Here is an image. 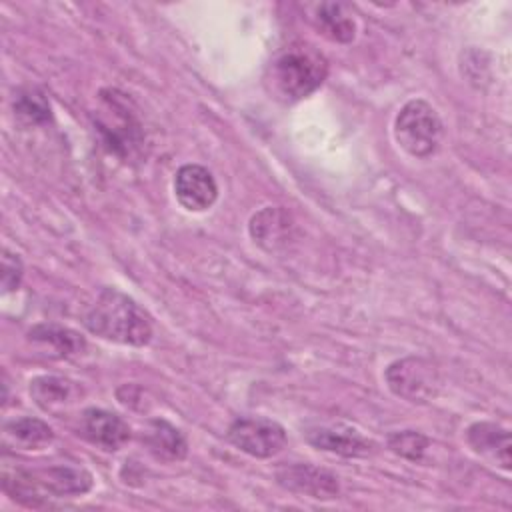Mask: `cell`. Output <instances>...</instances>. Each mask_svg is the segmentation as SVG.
<instances>
[{"label":"cell","mask_w":512,"mask_h":512,"mask_svg":"<svg viewBox=\"0 0 512 512\" xmlns=\"http://www.w3.org/2000/svg\"><path fill=\"white\" fill-rule=\"evenodd\" d=\"M84 326L110 342L126 346H146L152 338L148 314L126 294L104 288L84 314Z\"/></svg>","instance_id":"obj_1"},{"label":"cell","mask_w":512,"mask_h":512,"mask_svg":"<svg viewBox=\"0 0 512 512\" xmlns=\"http://www.w3.org/2000/svg\"><path fill=\"white\" fill-rule=\"evenodd\" d=\"M328 76L326 58L308 48L292 46L280 52L266 70L270 94L282 102H296L310 96Z\"/></svg>","instance_id":"obj_2"},{"label":"cell","mask_w":512,"mask_h":512,"mask_svg":"<svg viewBox=\"0 0 512 512\" xmlns=\"http://www.w3.org/2000/svg\"><path fill=\"white\" fill-rule=\"evenodd\" d=\"M92 488V474L78 466H50L44 470H18L12 476L4 474V490L30 506H38L40 498L48 496H76Z\"/></svg>","instance_id":"obj_3"},{"label":"cell","mask_w":512,"mask_h":512,"mask_svg":"<svg viewBox=\"0 0 512 512\" xmlns=\"http://www.w3.org/2000/svg\"><path fill=\"white\" fill-rule=\"evenodd\" d=\"M394 136L400 148L410 156L428 158L440 148L444 126L438 112L426 100L414 98L396 114Z\"/></svg>","instance_id":"obj_4"},{"label":"cell","mask_w":512,"mask_h":512,"mask_svg":"<svg viewBox=\"0 0 512 512\" xmlns=\"http://www.w3.org/2000/svg\"><path fill=\"white\" fill-rule=\"evenodd\" d=\"M388 388L412 402V404H426L440 394L442 378L434 362L422 356H406L394 360L384 372Z\"/></svg>","instance_id":"obj_5"},{"label":"cell","mask_w":512,"mask_h":512,"mask_svg":"<svg viewBox=\"0 0 512 512\" xmlns=\"http://www.w3.org/2000/svg\"><path fill=\"white\" fill-rule=\"evenodd\" d=\"M230 444L254 458H272L286 446V430L268 418H236L226 432Z\"/></svg>","instance_id":"obj_6"},{"label":"cell","mask_w":512,"mask_h":512,"mask_svg":"<svg viewBox=\"0 0 512 512\" xmlns=\"http://www.w3.org/2000/svg\"><path fill=\"white\" fill-rule=\"evenodd\" d=\"M304 436L310 446L344 458H364L374 450L372 440L344 424H316L306 428Z\"/></svg>","instance_id":"obj_7"},{"label":"cell","mask_w":512,"mask_h":512,"mask_svg":"<svg viewBox=\"0 0 512 512\" xmlns=\"http://www.w3.org/2000/svg\"><path fill=\"white\" fill-rule=\"evenodd\" d=\"M174 194L188 212H204L218 198V186L212 172L200 164H184L174 176Z\"/></svg>","instance_id":"obj_8"},{"label":"cell","mask_w":512,"mask_h":512,"mask_svg":"<svg viewBox=\"0 0 512 512\" xmlns=\"http://www.w3.org/2000/svg\"><path fill=\"white\" fill-rule=\"evenodd\" d=\"M276 480L290 492L304 494L318 500H330L338 496V478L312 464H288L276 472Z\"/></svg>","instance_id":"obj_9"},{"label":"cell","mask_w":512,"mask_h":512,"mask_svg":"<svg viewBox=\"0 0 512 512\" xmlns=\"http://www.w3.org/2000/svg\"><path fill=\"white\" fill-rule=\"evenodd\" d=\"M248 232L258 246L268 252H278L294 240L296 224L288 210L280 206H264L250 218Z\"/></svg>","instance_id":"obj_10"},{"label":"cell","mask_w":512,"mask_h":512,"mask_svg":"<svg viewBox=\"0 0 512 512\" xmlns=\"http://www.w3.org/2000/svg\"><path fill=\"white\" fill-rule=\"evenodd\" d=\"M108 94L110 96H106V92H102V100L114 114L116 122L102 120L98 126H100V132H102L108 148L114 150L116 154L126 156V154H130V150L134 146H138V138H140L138 122L132 114H128L126 100L122 98L124 94H118L116 90H108Z\"/></svg>","instance_id":"obj_11"},{"label":"cell","mask_w":512,"mask_h":512,"mask_svg":"<svg viewBox=\"0 0 512 512\" xmlns=\"http://www.w3.org/2000/svg\"><path fill=\"white\" fill-rule=\"evenodd\" d=\"M82 434L98 448L114 452L130 438V426L114 412L104 408H88L80 420Z\"/></svg>","instance_id":"obj_12"},{"label":"cell","mask_w":512,"mask_h":512,"mask_svg":"<svg viewBox=\"0 0 512 512\" xmlns=\"http://www.w3.org/2000/svg\"><path fill=\"white\" fill-rule=\"evenodd\" d=\"M468 446L500 466L502 470H510V432L494 422H474L466 430Z\"/></svg>","instance_id":"obj_13"},{"label":"cell","mask_w":512,"mask_h":512,"mask_svg":"<svg viewBox=\"0 0 512 512\" xmlns=\"http://www.w3.org/2000/svg\"><path fill=\"white\" fill-rule=\"evenodd\" d=\"M142 442L148 452L162 462H180L188 454V442L184 434L176 426L160 418L148 422L142 434Z\"/></svg>","instance_id":"obj_14"},{"label":"cell","mask_w":512,"mask_h":512,"mask_svg":"<svg viewBox=\"0 0 512 512\" xmlns=\"http://www.w3.org/2000/svg\"><path fill=\"white\" fill-rule=\"evenodd\" d=\"M312 22L316 30L332 42L348 44L356 36V22L342 2H320L314 8Z\"/></svg>","instance_id":"obj_15"},{"label":"cell","mask_w":512,"mask_h":512,"mask_svg":"<svg viewBox=\"0 0 512 512\" xmlns=\"http://www.w3.org/2000/svg\"><path fill=\"white\" fill-rule=\"evenodd\" d=\"M4 438L20 450H40L54 440V432L44 420L24 416L4 424Z\"/></svg>","instance_id":"obj_16"},{"label":"cell","mask_w":512,"mask_h":512,"mask_svg":"<svg viewBox=\"0 0 512 512\" xmlns=\"http://www.w3.org/2000/svg\"><path fill=\"white\" fill-rule=\"evenodd\" d=\"M28 338L32 342L50 346L52 354L58 358L78 354L84 348V338L78 332H74L70 328L56 326V324H38V326L30 328Z\"/></svg>","instance_id":"obj_17"},{"label":"cell","mask_w":512,"mask_h":512,"mask_svg":"<svg viewBox=\"0 0 512 512\" xmlns=\"http://www.w3.org/2000/svg\"><path fill=\"white\" fill-rule=\"evenodd\" d=\"M14 114L30 126L50 120V102L38 88H20L14 96Z\"/></svg>","instance_id":"obj_18"},{"label":"cell","mask_w":512,"mask_h":512,"mask_svg":"<svg viewBox=\"0 0 512 512\" xmlns=\"http://www.w3.org/2000/svg\"><path fill=\"white\" fill-rule=\"evenodd\" d=\"M72 394V382L60 376H38L30 382V396L44 410L64 404Z\"/></svg>","instance_id":"obj_19"},{"label":"cell","mask_w":512,"mask_h":512,"mask_svg":"<svg viewBox=\"0 0 512 512\" xmlns=\"http://www.w3.org/2000/svg\"><path fill=\"white\" fill-rule=\"evenodd\" d=\"M388 448L412 462L422 460L426 448H428V438L416 430H402V432H392L388 436Z\"/></svg>","instance_id":"obj_20"},{"label":"cell","mask_w":512,"mask_h":512,"mask_svg":"<svg viewBox=\"0 0 512 512\" xmlns=\"http://www.w3.org/2000/svg\"><path fill=\"white\" fill-rule=\"evenodd\" d=\"M22 260L10 250H2V288L4 292L16 290L22 280Z\"/></svg>","instance_id":"obj_21"}]
</instances>
